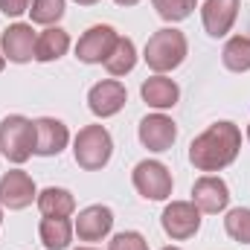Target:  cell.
Wrapping results in <instances>:
<instances>
[{
  "instance_id": "cell-8",
  "label": "cell",
  "mask_w": 250,
  "mask_h": 250,
  "mask_svg": "<svg viewBox=\"0 0 250 250\" xmlns=\"http://www.w3.org/2000/svg\"><path fill=\"white\" fill-rule=\"evenodd\" d=\"M178 140V125L163 114H148L140 120V143L148 151H169Z\"/></svg>"
},
{
  "instance_id": "cell-7",
  "label": "cell",
  "mask_w": 250,
  "mask_h": 250,
  "mask_svg": "<svg viewBox=\"0 0 250 250\" xmlns=\"http://www.w3.org/2000/svg\"><path fill=\"white\" fill-rule=\"evenodd\" d=\"M117 38H120V35L114 32V26H105V23L90 26V29L79 38V44H76V59L84 62V64H102L111 56Z\"/></svg>"
},
{
  "instance_id": "cell-10",
  "label": "cell",
  "mask_w": 250,
  "mask_h": 250,
  "mask_svg": "<svg viewBox=\"0 0 250 250\" xmlns=\"http://www.w3.org/2000/svg\"><path fill=\"white\" fill-rule=\"evenodd\" d=\"M35 32L29 23H12L3 38H0V47H3V59L15 64H26L29 59H35Z\"/></svg>"
},
{
  "instance_id": "cell-11",
  "label": "cell",
  "mask_w": 250,
  "mask_h": 250,
  "mask_svg": "<svg viewBox=\"0 0 250 250\" xmlns=\"http://www.w3.org/2000/svg\"><path fill=\"white\" fill-rule=\"evenodd\" d=\"M192 204L201 209V212H221L227 204H230V189L221 178L215 175H204L195 181L192 187Z\"/></svg>"
},
{
  "instance_id": "cell-27",
  "label": "cell",
  "mask_w": 250,
  "mask_h": 250,
  "mask_svg": "<svg viewBox=\"0 0 250 250\" xmlns=\"http://www.w3.org/2000/svg\"><path fill=\"white\" fill-rule=\"evenodd\" d=\"M114 3H120V6H134V3H140V0H114Z\"/></svg>"
},
{
  "instance_id": "cell-33",
  "label": "cell",
  "mask_w": 250,
  "mask_h": 250,
  "mask_svg": "<svg viewBox=\"0 0 250 250\" xmlns=\"http://www.w3.org/2000/svg\"><path fill=\"white\" fill-rule=\"evenodd\" d=\"M0 221H3V212H0Z\"/></svg>"
},
{
  "instance_id": "cell-19",
  "label": "cell",
  "mask_w": 250,
  "mask_h": 250,
  "mask_svg": "<svg viewBox=\"0 0 250 250\" xmlns=\"http://www.w3.org/2000/svg\"><path fill=\"white\" fill-rule=\"evenodd\" d=\"M38 233H41V242H44L47 250H64L70 245L73 227H70L67 218H44L41 227H38Z\"/></svg>"
},
{
  "instance_id": "cell-15",
  "label": "cell",
  "mask_w": 250,
  "mask_h": 250,
  "mask_svg": "<svg viewBox=\"0 0 250 250\" xmlns=\"http://www.w3.org/2000/svg\"><path fill=\"white\" fill-rule=\"evenodd\" d=\"M67 140H70V131L62 120H53V117L35 120V154H41V157L62 154Z\"/></svg>"
},
{
  "instance_id": "cell-21",
  "label": "cell",
  "mask_w": 250,
  "mask_h": 250,
  "mask_svg": "<svg viewBox=\"0 0 250 250\" xmlns=\"http://www.w3.org/2000/svg\"><path fill=\"white\" fill-rule=\"evenodd\" d=\"M224 67L233 70V73H245L250 70V35H236L224 44Z\"/></svg>"
},
{
  "instance_id": "cell-29",
  "label": "cell",
  "mask_w": 250,
  "mask_h": 250,
  "mask_svg": "<svg viewBox=\"0 0 250 250\" xmlns=\"http://www.w3.org/2000/svg\"><path fill=\"white\" fill-rule=\"evenodd\" d=\"M3 64H6V59H3V56H0V70H3Z\"/></svg>"
},
{
  "instance_id": "cell-28",
  "label": "cell",
  "mask_w": 250,
  "mask_h": 250,
  "mask_svg": "<svg viewBox=\"0 0 250 250\" xmlns=\"http://www.w3.org/2000/svg\"><path fill=\"white\" fill-rule=\"evenodd\" d=\"M79 6H93V3H99V0H76Z\"/></svg>"
},
{
  "instance_id": "cell-2",
  "label": "cell",
  "mask_w": 250,
  "mask_h": 250,
  "mask_svg": "<svg viewBox=\"0 0 250 250\" xmlns=\"http://www.w3.org/2000/svg\"><path fill=\"white\" fill-rule=\"evenodd\" d=\"M111 151H114V140H111V134H108L105 125H84L76 134L73 157H76V163L82 169H87V172L102 169L111 160Z\"/></svg>"
},
{
  "instance_id": "cell-4",
  "label": "cell",
  "mask_w": 250,
  "mask_h": 250,
  "mask_svg": "<svg viewBox=\"0 0 250 250\" xmlns=\"http://www.w3.org/2000/svg\"><path fill=\"white\" fill-rule=\"evenodd\" d=\"M146 64L154 73H169L187 59V38L178 29H160L146 44Z\"/></svg>"
},
{
  "instance_id": "cell-13",
  "label": "cell",
  "mask_w": 250,
  "mask_h": 250,
  "mask_svg": "<svg viewBox=\"0 0 250 250\" xmlns=\"http://www.w3.org/2000/svg\"><path fill=\"white\" fill-rule=\"evenodd\" d=\"M35 198V184L26 172L15 169V172H6L0 178V204L9 207V209H23L29 207Z\"/></svg>"
},
{
  "instance_id": "cell-30",
  "label": "cell",
  "mask_w": 250,
  "mask_h": 250,
  "mask_svg": "<svg viewBox=\"0 0 250 250\" xmlns=\"http://www.w3.org/2000/svg\"><path fill=\"white\" fill-rule=\"evenodd\" d=\"M76 250H93V248H76Z\"/></svg>"
},
{
  "instance_id": "cell-1",
  "label": "cell",
  "mask_w": 250,
  "mask_h": 250,
  "mask_svg": "<svg viewBox=\"0 0 250 250\" xmlns=\"http://www.w3.org/2000/svg\"><path fill=\"white\" fill-rule=\"evenodd\" d=\"M242 148V131L233 123H215L198 134L189 146V160L198 172H218L236 160Z\"/></svg>"
},
{
  "instance_id": "cell-32",
  "label": "cell",
  "mask_w": 250,
  "mask_h": 250,
  "mask_svg": "<svg viewBox=\"0 0 250 250\" xmlns=\"http://www.w3.org/2000/svg\"><path fill=\"white\" fill-rule=\"evenodd\" d=\"M248 140H250V125H248Z\"/></svg>"
},
{
  "instance_id": "cell-12",
  "label": "cell",
  "mask_w": 250,
  "mask_h": 250,
  "mask_svg": "<svg viewBox=\"0 0 250 250\" xmlns=\"http://www.w3.org/2000/svg\"><path fill=\"white\" fill-rule=\"evenodd\" d=\"M239 3L242 0H207L204 9H201V18H204V29L212 35V38H224L236 18H239Z\"/></svg>"
},
{
  "instance_id": "cell-20",
  "label": "cell",
  "mask_w": 250,
  "mask_h": 250,
  "mask_svg": "<svg viewBox=\"0 0 250 250\" xmlns=\"http://www.w3.org/2000/svg\"><path fill=\"white\" fill-rule=\"evenodd\" d=\"M134 64H137L134 41H131V38H117V44H114L111 56L105 59L108 73H111V76H125V73H131V70H134Z\"/></svg>"
},
{
  "instance_id": "cell-26",
  "label": "cell",
  "mask_w": 250,
  "mask_h": 250,
  "mask_svg": "<svg viewBox=\"0 0 250 250\" xmlns=\"http://www.w3.org/2000/svg\"><path fill=\"white\" fill-rule=\"evenodd\" d=\"M0 12L9 18H18L23 12H29V0H0Z\"/></svg>"
},
{
  "instance_id": "cell-14",
  "label": "cell",
  "mask_w": 250,
  "mask_h": 250,
  "mask_svg": "<svg viewBox=\"0 0 250 250\" xmlns=\"http://www.w3.org/2000/svg\"><path fill=\"white\" fill-rule=\"evenodd\" d=\"M111 227H114V212L102 204H93V207L82 209L79 218H76V233H79L82 242H102L111 233Z\"/></svg>"
},
{
  "instance_id": "cell-16",
  "label": "cell",
  "mask_w": 250,
  "mask_h": 250,
  "mask_svg": "<svg viewBox=\"0 0 250 250\" xmlns=\"http://www.w3.org/2000/svg\"><path fill=\"white\" fill-rule=\"evenodd\" d=\"M140 93H143V102H146V105H151V108H157V111H166V108H175V105H178L181 87H178L172 79H166L163 73H157V76H151V79L143 82Z\"/></svg>"
},
{
  "instance_id": "cell-23",
  "label": "cell",
  "mask_w": 250,
  "mask_h": 250,
  "mask_svg": "<svg viewBox=\"0 0 250 250\" xmlns=\"http://www.w3.org/2000/svg\"><path fill=\"white\" fill-rule=\"evenodd\" d=\"M224 230L230 233V239L250 245V209H230L227 218H224Z\"/></svg>"
},
{
  "instance_id": "cell-5",
  "label": "cell",
  "mask_w": 250,
  "mask_h": 250,
  "mask_svg": "<svg viewBox=\"0 0 250 250\" xmlns=\"http://www.w3.org/2000/svg\"><path fill=\"white\" fill-rule=\"evenodd\" d=\"M134 187L148 201H166L172 195V175L157 160H143L134 166Z\"/></svg>"
},
{
  "instance_id": "cell-3",
  "label": "cell",
  "mask_w": 250,
  "mask_h": 250,
  "mask_svg": "<svg viewBox=\"0 0 250 250\" xmlns=\"http://www.w3.org/2000/svg\"><path fill=\"white\" fill-rule=\"evenodd\" d=\"M0 151L12 163H26L35 154V123L12 114L0 123Z\"/></svg>"
},
{
  "instance_id": "cell-9",
  "label": "cell",
  "mask_w": 250,
  "mask_h": 250,
  "mask_svg": "<svg viewBox=\"0 0 250 250\" xmlns=\"http://www.w3.org/2000/svg\"><path fill=\"white\" fill-rule=\"evenodd\" d=\"M125 99H128L125 84L123 82H117V79L99 82V84H93L90 93H87V105H90V111H93L96 117H102V120L120 114L123 105H125Z\"/></svg>"
},
{
  "instance_id": "cell-22",
  "label": "cell",
  "mask_w": 250,
  "mask_h": 250,
  "mask_svg": "<svg viewBox=\"0 0 250 250\" xmlns=\"http://www.w3.org/2000/svg\"><path fill=\"white\" fill-rule=\"evenodd\" d=\"M32 23H44V26H53L59 23L64 15V0H32Z\"/></svg>"
},
{
  "instance_id": "cell-6",
  "label": "cell",
  "mask_w": 250,
  "mask_h": 250,
  "mask_svg": "<svg viewBox=\"0 0 250 250\" xmlns=\"http://www.w3.org/2000/svg\"><path fill=\"white\" fill-rule=\"evenodd\" d=\"M160 221H163V230H166V236H172V239H192L195 233H198V227H201V209L192 204V201H172L166 209H163V215H160Z\"/></svg>"
},
{
  "instance_id": "cell-25",
  "label": "cell",
  "mask_w": 250,
  "mask_h": 250,
  "mask_svg": "<svg viewBox=\"0 0 250 250\" xmlns=\"http://www.w3.org/2000/svg\"><path fill=\"white\" fill-rule=\"evenodd\" d=\"M108 250H148V245H146V239H143L140 233L125 230V233H117V236L111 239Z\"/></svg>"
},
{
  "instance_id": "cell-24",
  "label": "cell",
  "mask_w": 250,
  "mask_h": 250,
  "mask_svg": "<svg viewBox=\"0 0 250 250\" xmlns=\"http://www.w3.org/2000/svg\"><path fill=\"white\" fill-rule=\"evenodd\" d=\"M154 3V9H157V15L163 18V21H184L189 18L192 12H195V0H151Z\"/></svg>"
},
{
  "instance_id": "cell-18",
  "label": "cell",
  "mask_w": 250,
  "mask_h": 250,
  "mask_svg": "<svg viewBox=\"0 0 250 250\" xmlns=\"http://www.w3.org/2000/svg\"><path fill=\"white\" fill-rule=\"evenodd\" d=\"M67 47H70V35L62 26H50L35 41V59L38 62H56V59H62L67 53Z\"/></svg>"
},
{
  "instance_id": "cell-17",
  "label": "cell",
  "mask_w": 250,
  "mask_h": 250,
  "mask_svg": "<svg viewBox=\"0 0 250 250\" xmlns=\"http://www.w3.org/2000/svg\"><path fill=\"white\" fill-rule=\"evenodd\" d=\"M38 209L44 212V218H67L76 209V198L67 189L50 187L38 195Z\"/></svg>"
},
{
  "instance_id": "cell-31",
  "label": "cell",
  "mask_w": 250,
  "mask_h": 250,
  "mask_svg": "<svg viewBox=\"0 0 250 250\" xmlns=\"http://www.w3.org/2000/svg\"><path fill=\"white\" fill-rule=\"evenodd\" d=\"M163 250H181V248H163Z\"/></svg>"
}]
</instances>
